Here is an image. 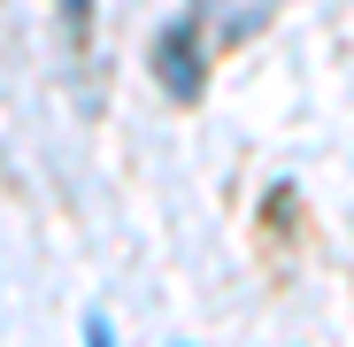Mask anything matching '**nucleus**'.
<instances>
[{
  "instance_id": "1",
  "label": "nucleus",
  "mask_w": 354,
  "mask_h": 347,
  "mask_svg": "<svg viewBox=\"0 0 354 347\" xmlns=\"http://www.w3.org/2000/svg\"><path fill=\"white\" fill-rule=\"evenodd\" d=\"M154 78H162L177 100H193V93L208 85V54H201L193 16H185V24H162V39H154Z\"/></svg>"
},
{
  "instance_id": "2",
  "label": "nucleus",
  "mask_w": 354,
  "mask_h": 347,
  "mask_svg": "<svg viewBox=\"0 0 354 347\" xmlns=\"http://www.w3.org/2000/svg\"><path fill=\"white\" fill-rule=\"evenodd\" d=\"M85 347H115V332H108V317H85Z\"/></svg>"
},
{
  "instance_id": "3",
  "label": "nucleus",
  "mask_w": 354,
  "mask_h": 347,
  "mask_svg": "<svg viewBox=\"0 0 354 347\" xmlns=\"http://www.w3.org/2000/svg\"><path fill=\"white\" fill-rule=\"evenodd\" d=\"M62 16H70L77 31H85V16H93V0H62Z\"/></svg>"
}]
</instances>
